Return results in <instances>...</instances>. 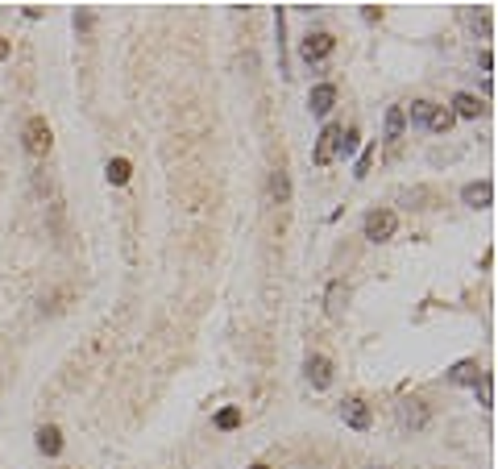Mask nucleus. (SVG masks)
Instances as JSON below:
<instances>
[{"mask_svg":"<svg viewBox=\"0 0 498 469\" xmlns=\"http://www.w3.org/2000/svg\"><path fill=\"white\" fill-rule=\"evenodd\" d=\"M412 121H415V125H423V129H432V133H448L457 117H453V108H444V104L415 100V104H412Z\"/></svg>","mask_w":498,"mask_h":469,"instance_id":"1","label":"nucleus"},{"mask_svg":"<svg viewBox=\"0 0 498 469\" xmlns=\"http://www.w3.org/2000/svg\"><path fill=\"white\" fill-rule=\"evenodd\" d=\"M25 154L29 158H46L50 154V146H54V133H50V121L46 117H29L25 121Z\"/></svg>","mask_w":498,"mask_h":469,"instance_id":"2","label":"nucleus"},{"mask_svg":"<svg viewBox=\"0 0 498 469\" xmlns=\"http://www.w3.org/2000/svg\"><path fill=\"white\" fill-rule=\"evenodd\" d=\"M399 229V216H395V208H374L370 216H365V241H374V245H382V241H391Z\"/></svg>","mask_w":498,"mask_h":469,"instance_id":"3","label":"nucleus"},{"mask_svg":"<svg viewBox=\"0 0 498 469\" xmlns=\"http://www.w3.org/2000/svg\"><path fill=\"white\" fill-rule=\"evenodd\" d=\"M332 50H336V38L332 34H324V29H316V34H308L303 42H299V54H303V63H324Z\"/></svg>","mask_w":498,"mask_h":469,"instance_id":"4","label":"nucleus"},{"mask_svg":"<svg viewBox=\"0 0 498 469\" xmlns=\"http://www.w3.org/2000/svg\"><path fill=\"white\" fill-rule=\"evenodd\" d=\"M332 370H336V366H332L329 353H312V357L303 362V374H308V382H312L316 391H329L332 387Z\"/></svg>","mask_w":498,"mask_h":469,"instance_id":"5","label":"nucleus"},{"mask_svg":"<svg viewBox=\"0 0 498 469\" xmlns=\"http://www.w3.org/2000/svg\"><path fill=\"white\" fill-rule=\"evenodd\" d=\"M340 415H345V424H349L353 432H370V424H374V411H370L365 399H345V403H340Z\"/></svg>","mask_w":498,"mask_h":469,"instance_id":"6","label":"nucleus"},{"mask_svg":"<svg viewBox=\"0 0 498 469\" xmlns=\"http://www.w3.org/2000/svg\"><path fill=\"white\" fill-rule=\"evenodd\" d=\"M428 419H432V407H428L423 399H403V407H399V424H403L407 432L428 428Z\"/></svg>","mask_w":498,"mask_h":469,"instance_id":"7","label":"nucleus"},{"mask_svg":"<svg viewBox=\"0 0 498 469\" xmlns=\"http://www.w3.org/2000/svg\"><path fill=\"white\" fill-rule=\"evenodd\" d=\"M461 200H465V208L482 212V208H490V204H495V183H490V179H474V183H465Z\"/></svg>","mask_w":498,"mask_h":469,"instance_id":"8","label":"nucleus"},{"mask_svg":"<svg viewBox=\"0 0 498 469\" xmlns=\"http://www.w3.org/2000/svg\"><path fill=\"white\" fill-rule=\"evenodd\" d=\"M336 154H340V125H329V129L320 133L316 150H312V162H316V166H329Z\"/></svg>","mask_w":498,"mask_h":469,"instance_id":"9","label":"nucleus"},{"mask_svg":"<svg viewBox=\"0 0 498 469\" xmlns=\"http://www.w3.org/2000/svg\"><path fill=\"white\" fill-rule=\"evenodd\" d=\"M345 308H349V283L345 278H332L329 291H324V312H329V320H340Z\"/></svg>","mask_w":498,"mask_h":469,"instance_id":"10","label":"nucleus"},{"mask_svg":"<svg viewBox=\"0 0 498 469\" xmlns=\"http://www.w3.org/2000/svg\"><path fill=\"white\" fill-rule=\"evenodd\" d=\"M332 104H336V87H332V83H316L312 96H308V108H312L316 117H329Z\"/></svg>","mask_w":498,"mask_h":469,"instance_id":"11","label":"nucleus"},{"mask_svg":"<svg viewBox=\"0 0 498 469\" xmlns=\"http://www.w3.org/2000/svg\"><path fill=\"white\" fill-rule=\"evenodd\" d=\"M453 108H457L453 117H469V121L486 112V104H482L478 96H469V91H457V96H453Z\"/></svg>","mask_w":498,"mask_h":469,"instance_id":"12","label":"nucleus"},{"mask_svg":"<svg viewBox=\"0 0 498 469\" xmlns=\"http://www.w3.org/2000/svg\"><path fill=\"white\" fill-rule=\"evenodd\" d=\"M448 378H453L457 387H474V382L482 378V366H478V362H457V366L448 370Z\"/></svg>","mask_w":498,"mask_h":469,"instance_id":"13","label":"nucleus"},{"mask_svg":"<svg viewBox=\"0 0 498 469\" xmlns=\"http://www.w3.org/2000/svg\"><path fill=\"white\" fill-rule=\"evenodd\" d=\"M38 449H42L46 457H54V453H63V432H59L54 424H46V428H38Z\"/></svg>","mask_w":498,"mask_h":469,"instance_id":"14","label":"nucleus"},{"mask_svg":"<svg viewBox=\"0 0 498 469\" xmlns=\"http://www.w3.org/2000/svg\"><path fill=\"white\" fill-rule=\"evenodd\" d=\"M270 200H274V204H287V200H291V174H287V166L270 174Z\"/></svg>","mask_w":498,"mask_h":469,"instance_id":"15","label":"nucleus"},{"mask_svg":"<svg viewBox=\"0 0 498 469\" xmlns=\"http://www.w3.org/2000/svg\"><path fill=\"white\" fill-rule=\"evenodd\" d=\"M129 170H133V166H129V158H112V162L104 166V174H108V183H112V187H125V183H129Z\"/></svg>","mask_w":498,"mask_h":469,"instance_id":"16","label":"nucleus"},{"mask_svg":"<svg viewBox=\"0 0 498 469\" xmlns=\"http://www.w3.org/2000/svg\"><path fill=\"white\" fill-rule=\"evenodd\" d=\"M403 125H407V112L403 108H386V142H399Z\"/></svg>","mask_w":498,"mask_h":469,"instance_id":"17","label":"nucleus"},{"mask_svg":"<svg viewBox=\"0 0 498 469\" xmlns=\"http://www.w3.org/2000/svg\"><path fill=\"white\" fill-rule=\"evenodd\" d=\"M474 387H478V399H482V407H495V378H490V374H482V378H478Z\"/></svg>","mask_w":498,"mask_h":469,"instance_id":"18","label":"nucleus"},{"mask_svg":"<svg viewBox=\"0 0 498 469\" xmlns=\"http://www.w3.org/2000/svg\"><path fill=\"white\" fill-rule=\"evenodd\" d=\"M237 424H241V411H237V407H225V411L216 415V428H225V432H233Z\"/></svg>","mask_w":498,"mask_h":469,"instance_id":"19","label":"nucleus"},{"mask_svg":"<svg viewBox=\"0 0 498 469\" xmlns=\"http://www.w3.org/2000/svg\"><path fill=\"white\" fill-rule=\"evenodd\" d=\"M469 25H474V34H482V38H490V34H495L490 17H482V13H469Z\"/></svg>","mask_w":498,"mask_h":469,"instance_id":"20","label":"nucleus"},{"mask_svg":"<svg viewBox=\"0 0 498 469\" xmlns=\"http://www.w3.org/2000/svg\"><path fill=\"white\" fill-rule=\"evenodd\" d=\"M353 150H357V125L340 129V154H353Z\"/></svg>","mask_w":498,"mask_h":469,"instance_id":"21","label":"nucleus"},{"mask_svg":"<svg viewBox=\"0 0 498 469\" xmlns=\"http://www.w3.org/2000/svg\"><path fill=\"white\" fill-rule=\"evenodd\" d=\"M370 162H374V146H365V150H361V158H357V179H365V174H370Z\"/></svg>","mask_w":498,"mask_h":469,"instance_id":"22","label":"nucleus"},{"mask_svg":"<svg viewBox=\"0 0 498 469\" xmlns=\"http://www.w3.org/2000/svg\"><path fill=\"white\" fill-rule=\"evenodd\" d=\"M8 54H13V46H8V38H0V63H4Z\"/></svg>","mask_w":498,"mask_h":469,"instance_id":"23","label":"nucleus"},{"mask_svg":"<svg viewBox=\"0 0 498 469\" xmlns=\"http://www.w3.org/2000/svg\"><path fill=\"white\" fill-rule=\"evenodd\" d=\"M249 469H270V466H262V461H253V466H249Z\"/></svg>","mask_w":498,"mask_h":469,"instance_id":"24","label":"nucleus"},{"mask_svg":"<svg viewBox=\"0 0 498 469\" xmlns=\"http://www.w3.org/2000/svg\"><path fill=\"white\" fill-rule=\"evenodd\" d=\"M370 469H378V466H370Z\"/></svg>","mask_w":498,"mask_h":469,"instance_id":"25","label":"nucleus"}]
</instances>
